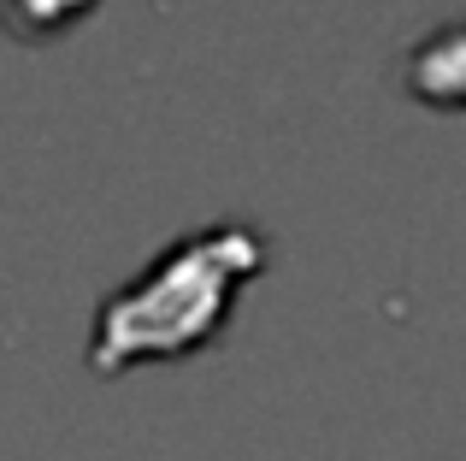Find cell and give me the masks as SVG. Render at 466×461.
Returning a JSON list of instances; mask_svg holds the SVG:
<instances>
[{
  "mask_svg": "<svg viewBox=\"0 0 466 461\" xmlns=\"http://www.w3.org/2000/svg\"><path fill=\"white\" fill-rule=\"evenodd\" d=\"M254 266H260V249L230 225L177 242L142 284H130L106 308L101 355L113 361V349L118 355H171V349H189L195 337H207L218 325L230 290Z\"/></svg>",
  "mask_w": 466,
  "mask_h": 461,
  "instance_id": "6da1fadb",
  "label": "cell"
},
{
  "mask_svg": "<svg viewBox=\"0 0 466 461\" xmlns=\"http://www.w3.org/2000/svg\"><path fill=\"white\" fill-rule=\"evenodd\" d=\"M12 6H18V12H35V18H42V30H54V24H71L83 6H89V0H12Z\"/></svg>",
  "mask_w": 466,
  "mask_h": 461,
  "instance_id": "7a4b0ae2",
  "label": "cell"
}]
</instances>
